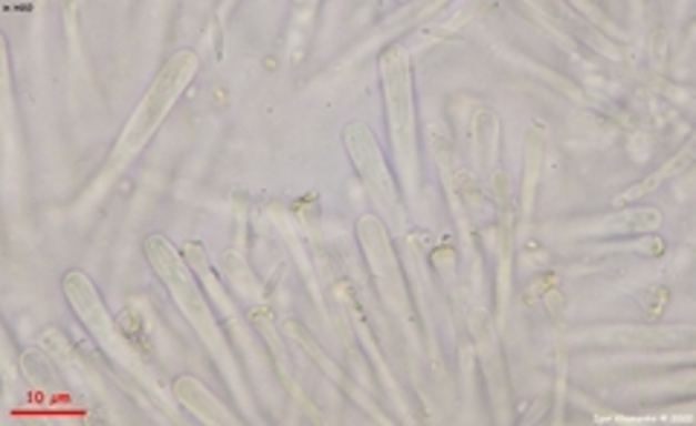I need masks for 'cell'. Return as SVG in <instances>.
Here are the masks:
<instances>
[{"label":"cell","instance_id":"6da1fadb","mask_svg":"<svg viewBox=\"0 0 696 426\" xmlns=\"http://www.w3.org/2000/svg\"><path fill=\"white\" fill-rule=\"evenodd\" d=\"M145 258H149L151 270L158 273L160 282L165 284V291L172 293V300L178 302V307L183 311L189 325L198 331V337L203 339V345L215 354V359L221 363V368H224L230 386H235V389L241 392L239 368H235L230 345H226L224 334L218 331V322L210 311V302L203 300L201 291H198L195 276H192L189 264L180 258L178 250H174L163 235H149V239H145Z\"/></svg>","mask_w":696,"mask_h":426},{"label":"cell","instance_id":"7a4b0ae2","mask_svg":"<svg viewBox=\"0 0 696 426\" xmlns=\"http://www.w3.org/2000/svg\"><path fill=\"white\" fill-rule=\"evenodd\" d=\"M198 68H201V59L192 50H180V53H174L172 59L165 61L158 79L151 82V88L145 90V97L140 99L134 116L128 120L125 131H122L120 142H117L111 163H108V174L122 172V165L134 158L137 151L145 149V142L154 136L160 122L169 116V111L174 108L180 93L192 84V79L198 75Z\"/></svg>","mask_w":696,"mask_h":426},{"label":"cell","instance_id":"3957f363","mask_svg":"<svg viewBox=\"0 0 696 426\" xmlns=\"http://www.w3.org/2000/svg\"><path fill=\"white\" fill-rule=\"evenodd\" d=\"M383 97H386V116H390V136L395 154L401 160L406 186H415L418 151H415V99H412L410 59L404 47H386L381 55Z\"/></svg>","mask_w":696,"mask_h":426},{"label":"cell","instance_id":"277c9868","mask_svg":"<svg viewBox=\"0 0 696 426\" xmlns=\"http://www.w3.org/2000/svg\"><path fill=\"white\" fill-rule=\"evenodd\" d=\"M61 291H64V300L70 302V307H73V314L79 316L84 328L97 337V343L102 345L120 366H125L128 372L140 374L143 381H149V377H145L143 359L134 352V345L128 343L120 334L117 322L108 314L105 302H102L99 291L93 287V282H90L84 273L73 270V273H68V276L61 278Z\"/></svg>","mask_w":696,"mask_h":426},{"label":"cell","instance_id":"5b68a950","mask_svg":"<svg viewBox=\"0 0 696 426\" xmlns=\"http://www.w3.org/2000/svg\"><path fill=\"white\" fill-rule=\"evenodd\" d=\"M343 142L349 154H352L354 165H357L360 178L366 183L369 195L375 197V203L383 212L397 215V192L392 172L386 169V160L381 154V145H377L375 134L366 122H349V128L343 131Z\"/></svg>","mask_w":696,"mask_h":426},{"label":"cell","instance_id":"8992f818","mask_svg":"<svg viewBox=\"0 0 696 426\" xmlns=\"http://www.w3.org/2000/svg\"><path fill=\"white\" fill-rule=\"evenodd\" d=\"M357 232H360V241H363V250H366L369 264H372V273H375L377 284L386 291L390 300L401 302L404 287H401L397 258H395V253H392L390 232H386V226L381 224V217L366 215V217H360Z\"/></svg>","mask_w":696,"mask_h":426},{"label":"cell","instance_id":"52a82bcc","mask_svg":"<svg viewBox=\"0 0 696 426\" xmlns=\"http://www.w3.org/2000/svg\"><path fill=\"white\" fill-rule=\"evenodd\" d=\"M174 397H178L180 404L186 406L192 415H198L203 424H235V418H232L230 412L218 404L215 397L210 395V389L201 386L195 377H178V381H174Z\"/></svg>","mask_w":696,"mask_h":426},{"label":"cell","instance_id":"ba28073f","mask_svg":"<svg viewBox=\"0 0 696 426\" xmlns=\"http://www.w3.org/2000/svg\"><path fill=\"white\" fill-rule=\"evenodd\" d=\"M496 142H500V120L494 111H480L473 116V149H476V169L480 174L494 172Z\"/></svg>","mask_w":696,"mask_h":426},{"label":"cell","instance_id":"9c48e42d","mask_svg":"<svg viewBox=\"0 0 696 426\" xmlns=\"http://www.w3.org/2000/svg\"><path fill=\"white\" fill-rule=\"evenodd\" d=\"M543 149H546V131L543 125L528 128L525 136V180H523V215H532L534 192H537L539 180V163H543Z\"/></svg>","mask_w":696,"mask_h":426},{"label":"cell","instance_id":"30bf717a","mask_svg":"<svg viewBox=\"0 0 696 426\" xmlns=\"http://www.w3.org/2000/svg\"><path fill=\"white\" fill-rule=\"evenodd\" d=\"M688 163H690V149H685L679 154V158H674V160H670V163L662 165L659 172L653 174V178L642 180V183H636V186H629L627 192H624V195L615 197V206H624V203L638 201V197H644V195H647V192H653V189H656V186H662V183H665L667 178H674L676 172H682V169H685V165H688Z\"/></svg>","mask_w":696,"mask_h":426},{"label":"cell","instance_id":"8fae6325","mask_svg":"<svg viewBox=\"0 0 696 426\" xmlns=\"http://www.w3.org/2000/svg\"><path fill=\"white\" fill-rule=\"evenodd\" d=\"M285 331H288V337H293V339H296V343L302 345V348H305L307 357L314 359V363L322 368V372H329V374H331V381H337V383L343 381V374H340V368L334 366V363H331V359L320 352V345H316L314 339L307 337V331L302 328L300 322H296V320H288V322H285Z\"/></svg>","mask_w":696,"mask_h":426},{"label":"cell","instance_id":"7c38bea8","mask_svg":"<svg viewBox=\"0 0 696 426\" xmlns=\"http://www.w3.org/2000/svg\"><path fill=\"white\" fill-rule=\"evenodd\" d=\"M41 343H44L47 354H53V357L59 359L61 366H64V368H79V357H75L73 348H70V343H68V337H64L61 331L50 328L44 334V339H41Z\"/></svg>","mask_w":696,"mask_h":426},{"label":"cell","instance_id":"4fadbf2b","mask_svg":"<svg viewBox=\"0 0 696 426\" xmlns=\"http://www.w3.org/2000/svg\"><path fill=\"white\" fill-rule=\"evenodd\" d=\"M224 270L230 273L232 284H235V291L244 293V296H259V287H255L253 276H250V270L244 267V262H241L239 255L226 253L224 255Z\"/></svg>","mask_w":696,"mask_h":426}]
</instances>
